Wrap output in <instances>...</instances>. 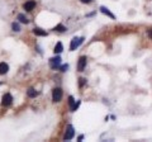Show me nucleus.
<instances>
[{"instance_id":"obj_18","label":"nucleus","mask_w":152,"mask_h":142,"mask_svg":"<svg viewBox=\"0 0 152 142\" xmlns=\"http://www.w3.org/2000/svg\"><path fill=\"white\" fill-rule=\"evenodd\" d=\"M81 3H84V4H89V3L91 1V0H80Z\"/></svg>"},{"instance_id":"obj_15","label":"nucleus","mask_w":152,"mask_h":142,"mask_svg":"<svg viewBox=\"0 0 152 142\" xmlns=\"http://www.w3.org/2000/svg\"><path fill=\"white\" fill-rule=\"evenodd\" d=\"M55 31H57V32H63V31H66V27H63L62 24H58V25H56V27H55Z\"/></svg>"},{"instance_id":"obj_16","label":"nucleus","mask_w":152,"mask_h":142,"mask_svg":"<svg viewBox=\"0 0 152 142\" xmlns=\"http://www.w3.org/2000/svg\"><path fill=\"white\" fill-rule=\"evenodd\" d=\"M12 28H13V31H14V32H19V31H20V27H19L18 23H13L12 24Z\"/></svg>"},{"instance_id":"obj_12","label":"nucleus","mask_w":152,"mask_h":142,"mask_svg":"<svg viewBox=\"0 0 152 142\" xmlns=\"http://www.w3.org/2000/svg\"><path fill=\"white\" fill-rule=\"evenodd\" d=\"M53 51H55V53H61L62 52V51H63V46H62L61 42H58V43L56 44V47H55V50H53Z\"/></svg>"},{"instance_id":"obj_11","label":"nucleus","mask_w":152,"mask_h":142,"mask_svg":"<svg viewBox=\"0 0 152 142\" xmlns=\"http://www.w3.org/2000/svg\"><path fill=\"white\" fill-rule=\"evenodd\" d=\"M33 33L36 34V36H47V32L46 31H43V29H41V28H34L33 29Z\"/></svg>"},{"instance_id":"obj_3","label":"nucleus","mask_w":152,"mask_h":142,"mask_svg":"<svg viewBox=\"0 0 152 142\" xmlns=\"http://www.w3.org/2000/svg\"><path fill=\"white\" fill-rule=\"evenodd\" d=\"M62 99V89L61 88H55L52 90V100L53 102H60Z\"/></svg>"},{"instance_id":"obj_5","label":"nucleus","mask_w":152,"mask_h":142,"mask_svg":"<svg viewBox=\"0 0 152 142\" xmlns=\"http://www.w3.org/2000/svg\"><path fill=\"white\" fill-rule=\"evenodd\" d=\"M12 102H13V96H12V95H10V94H9V93H8V94H5L4 96H3L1 104L4 105V106H9V105L12 104Z\"/></svg>"},{"instance_id":"obj_6","label":"nucleus","mask_w":152,"mask_h":142,"mask_svg":"<svg viewBox=\"0 0 152 142\" xmlns=\"http://www.w3.org/2000/svg\"><path fill=\"white\" fill-rule=\"evenodd\" d=\"M86 57L85 56H81L80 59H79V63H77V70L79 71H84L85 66H86Z\"/></svg>"},{"instance_id":"obj_7","label":"nucleus","mask_w":152,"mask_h":142,"mask_svg":"<svg viewBox=\"0 0 152 142\" xmlns=\"http://www.w3.org/2000/svg\"><path fill=\"white\" fill-rule=\"evenodd\" d=\"M69 104H70V108H71V111L74 112L77 109V106L80 105V102H77L75 104V99H74V96H69Z\"/></svg>"},{"instance_id":"obj_14","label":"nucleus","mask_w":152,"mask_h":142,"mask_svg":"<svg viewBox=\"0 0 152 142\" xmlns=\"http://www.w3.org/2000/svg\"><path fill=\"white\" fill-rule=\"evenodd\" d=\"M27 94H28V96H29V98H34V96H37V94H38V93H37V91H36V90H34L33 88H31V89H28Z\"/></svg>"},{"instance_id":"obj_1","label":"nucleus","mask_w":152,"mask_h":142,"mask_svg":"<svg viewBox=\"0 0 152 142\" xmlns=\"http://www.w3.org/2000/svg\"><path fill=\"white\" fill-rule=\"evenodd\" d=\"M82 42H84V37H74L70 43V51H75Z\"/></svg>"},{"instance_id":"obj_4","label":"nucleus","mask_w":152,"mask_h":142,"mask_svg":"<svg viewBox=\"0 0 152 142\" xmlns=\"http://www.w3.org/2000/svg\"><path fill=\"white\" fill-rule=\"evenodd\" d=\"M60 65H61V57L60 56L50 59V67L51 69H57V67H60Z\"/></svg>"},{"instance_id":"obj_19","label":"nucleus","mask_w":152,"mask_h":142,"mask_svg":"<svg viewBox=\"0 0 152 142\" xmlns=\"http://www.w3.org/2000/svg\"><path fill=\"white\" fill-rule=\"evenodd\" d=\"M84 83H85V79H82V77H81V79H80V86L84 85Z\"/></svg>"},{"instance_id":"obj_8","label":"nucleus","mask_w":152,"mask_h":142,"mask_svg":"<svg viewBox=\"0 0 152 142\" xmlns=\"http://www.w3.org/2000/svg\"><path fill=\"white\" fill-rule=\"evenodd\" d=\"M100 12L103 13V14H105V15H108L109 18H112V19H115V15L113 14L112 12L109 10V9L107 8V6H100Z\"/></svg>"},{"instance_id":"obj_9","label":"nucleus","mask_w":152,"mask_h":142,"mask_svg":"<svg viewBox=\"0 0 152 142\" xmlns=\"http://www.w3.org/2000/svg\"><path fill=\"white\" fill-rule=\"evenodd\" d=\"M34 6H36V3H34V1H32V0H31V1H27V3H24V4H23V8H24L27 12L33 10V9H34Z\"/></svg>"},{"instance_id":"obj_13","label":"nucleus","mask_w":152,"mask_h":142,"mask_svg":"<svg viewBox=\"0 0 152 142\" xmlns=\"http://www.w3.org/2000/svg\"><path fill=\"white\" fill-rule=\"evenodd\" d=\"M18 20L20 22V23H23V24L28 23V19H27V17H25L24 14H18Z\"/></svg>"},{"instance_id":"obj_17","label":"nucleus","mask_w":152,"mask_h":142,"mask_svg":"<svg viewBox=\"0 0 152 142\" xmlns=\"http://www.w3.org/2000/svg\"><path fill=\"white\" fill-rule=\"evenodd\" d=\"M60 69H61V71H62V72H65V71H67V69H69V65H67V63H66V65H62L61 67H60Z\"/></svg>"},{"instance_id":"obj_2","label":"nucleus","mask_w":152,"mask_h":142,"mask_svg":"<svg viewBox=\"0 0 152 142\" xmlns=\"http://www.w3.org/2000/svg\"><path fill=\"white\" fill-rule=\"evenodd\" d=\"M74 136H75V128L70 124V126H67V128H66L63 140H65V141H70V140H72V138H74Z\"/></svg>"},{"instance_id":"obj_20","label":"nucleus","mask_w":152,"mask_h":142,"mask_svg":"<svg viewBox=\"0 0 152 142\" xmlns=\"http://www.w3.org/2000/svg\"><path fill=\"white\" fill-rule=\"evenodd\" d=\"M148 36H150V38H152V29L148 31Z\"/></svg>"},{"instance_id":"obj_10","label":"nucleus","mask_w":152,"mask_h":142,"mask_svg":"<svg viewBox=\"0 0 152 142\" xmlns=\"http://www.w3.org/2000/svg\"><path fill=\"white\" fill-rule=\"evenodd\" d=\"M8 70H9L8 63L0 62V75H4V74H6V72H8Z\"/></svg>"}]
</instances>
